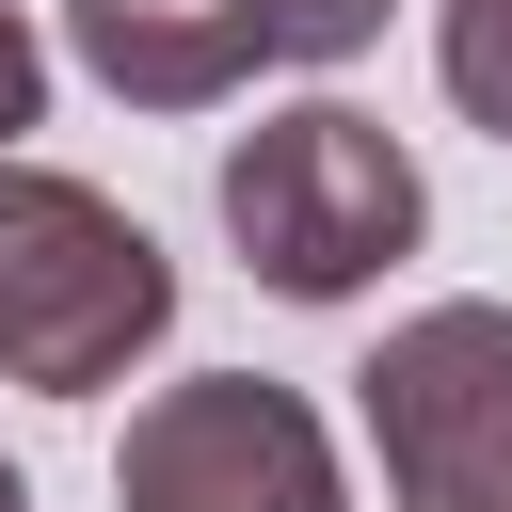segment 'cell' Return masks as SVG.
Returning a JSON list of instances; mask_svg holds the SVG:
<instances>
[{"mask_svg": "<svg viewBox=\"0 0 512 512\" xmlns=\"http://www.w3.org/2000/svg\"><path fill=\"white\" fill-rule=\"evenodd\" d=\"M400 0H256V64H352Z\"/></svg>", "mask_w": 512, "mask_h": 512, "instance_id": "52a82bcc", "label": "cell"}, {"mask_svg": "<svg viewBox=\"0 0 512 512\" xmlns=\"http://www.w3.org/2000/svg\"><path fill=\"white\" fill-rule=\"evenodd\" d=\"M0 512H32V480H16V464H0Z\"/></svg>", "mask_w": 512, "mask_h": 512, "instance_id": "9c48e42d", "label": "cell"}, {"mask_svg": "<svg viewBox=\"0 0 512 512\" xmlns=\"http://www.w3.org/2000/svg\"><path fill=\"white\" fill-rule=\"evenodd\" d=\"M64 48L128 112H224L256 80V0H64Z\"/></svg>", "mask_w": 512, "mask_h": 512, "instance_id": "5b68a950", "label": "cell"}, {"mask_svg": "<svg viewBox=\"0 0 512 512\" xmlns=\"http://www.w3.org/2000/svg\"><path fill=\"white\" fill-rule=\"evenodd\" d=\"M432 64H448L464 128H496V144H512V0H432Z\"/></svg>", "mask_w": 512, "mask_h": 512, "instance_id": "8992f818", "label": "cell"}, {"mask_svg": "<svg viewBox=\"0 0 512 512\" xmlns=\"http://www.w3.org/2000/svg\"><path fill=\"white\" fill-rule=\"evenodd\" d=\"M368 464L400 512H512V304H416L352 368Z\"/></svg>", "mask_w": 512, "mask_h": 512, "instance_id": "3957f363", "label": "cell"}, {"mask_svg": "<svg viewBox=\"0 0 512 512\" xmlns=\"http://www.w3.org/2000/svg\"><path fill=\"white\" fill-rule=\"evenodd\" d=\"M112 512H352V480H336V432L304 416V384L192 368V384L128 400Z\"/></svg>", "mask_w": 512, "mask_h": 512, "instance_id": "277c9868", "label": "cell"}, {"mask_svg": "<svg viewBox=\"0 0 512 512\" xmlns=\"http://www.w3.org/2000/svg\"><path fill=\"white\" fill-rule=\"evenodd\" d=\"M208 208H224V240H240V272H256L272 304H368V288L416 256L432 176H416V144H400L384 112L288 96V112H256V128L224 144Z\"/></svg>", "mask_w": 512, "mask_h": 512, "instance_id": "6da1fadb", "label": "cell"}, {"mask_svg": "<svg viewBox=\"0 0 512 512\" xmlns=\"http://www.w3.org/2000/svg\"><path fill=\"white\" fill-rule=\"evenodd\" d=\"M48 128V32H32V0H0V160Z\"/></svg>", "mask_w": 512, "mask_h": 512, "instance_id": "ba28073f", "label": "cell"}, {"mask_svg": "<svg viewBox=\"0 0 512 512\" xmlns=\"http://www.w3.org/2000/svg\"><path fill=\"white\" fill-rule=\"evenodd\" d=\"M176 336V256L48 160H0V384L32 400H112Z\"/></svg>", "mask_w": 512, "mask_h": 512, "instance_id": "7a4b0ae2", "label": "cell"}]
</instances>
